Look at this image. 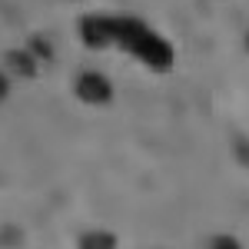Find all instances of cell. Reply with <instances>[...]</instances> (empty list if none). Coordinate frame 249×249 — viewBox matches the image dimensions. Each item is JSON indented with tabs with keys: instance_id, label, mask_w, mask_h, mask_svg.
<instances>
[{
	"instance_id": "cell-1",
	"label": "cell",
	"mask_w": 249,
	"mask_h": 249,
	"mask_svg": "<svg viewBox=\"0 0 249 249\" xmlns=\"http://www.w3.org/2000/svg\"><path fill=\"white\" fill-rule=\"evenodd\" d=\"M116 43H120L123 50H130L133 57H140L150 70H156V73H166L173 67L170 40H163L160 34H153L143 20H133V17L116 20Z\"/></svg>"
},
{
	"instance_id": "cell-2",
	"label": "cell",
	"mask_w": 249,
	"mask_h": 249,
	"mask_svg": "<svg viewBox=\"0 0 249 249\" xmlns=\"http://www.w3.org/2000/svg\"><path fill=\"white\" fill-rule=\"evenodd\" d=\"M80 40L93 50L116 43V17H83L80 20Z\"/></svg>"
},
{
	"instance_id": "cell-5",
	"label": "cell",
	"mask_w": 249,
	"mask_h": 249,
	"mask_svg": "<svg viewBox=\"0 0 249 249\" xmlns=\"http://www.w3.org/2000/svg\"><path fill=\"white\" fill-rule=\"evenodd\" d=\"M80 246L83 249H100V246H116V236L110 232H90V236H80Z\"/></svg>"
},
{
	"instance_id": "cell-9",
	"label": "cell",
	"mask_w": 249,
	"mask_h": 249,
	"mask_svg": "<svg viewBox=\"0 0 249 249\" xmlns=\"http://www.w3.org/2000/svg\"><path fill=\"white\" fill-rule=\"evenodd\" d=\"M246 47H249V37H246Z\"/></svg>"
},
{
	"instance_id": "cell-7",
	"label": "cell",
	"mask_w": 249,
	"mask_h": 249,
	"mask_svg": "<svg viewBox=\"0 0 249 249\" xmlns=\"http://www.w3.org/2000/svg\"><path fill=\"white\" fill-rule=\"evenodd\" d=\"M34 50H37L40 57H53V50H50V43H47V40H34Z\"/></svg>"
},
{
	"instance_id": "cell-6",
	"label": "cell",
	"mask_w": 249,
	"mask_h": 249,
	"mask_svg": "<svg viewBox=\"0 0 249 249\" xmlns=\"http://www.w3.org/2000/svg\"><path fill=\"white\" fill-rule=\"evenodd\" d=\"M210 246H219V249H236L239 243H236V239H226V236H216V239H210Z\"/></svg>"
},
{
	"instance_id": "cell-4",
	"label": "cell",
	"mask_w": 249,
	"mask_h": 249,
	"mask_svg": "<svg viewBox=\"0 0 249 249\" xmlns=\"http://www.w3.org/2000/svg\"><path fill=\"white\" fill-rule=\"evenodd\" d=\"M7 63L17 70L20 77H34V73H37V63H34V57H30L27 50H10V53H7Z\"/></svg>"
},
{
	"instance_id": "cell-3",
	"label": "cell",
	"mask_w": 249,
	"mask_h": 249,
	"mask_svg": "<svg viewBox=\"0 0 249 249\" xmlns=\"http://www.w3.org/2000/svg\"><path fill=\"white\" fill-rule=\"evenodd\" d=\"M77 96L83 103H93V107H103V103H110L113 100V87H110V80L103 77V73H83L77 80Z\"/></svg>"
},
{
	"instance_id": "cell-8",
	"label": "cell",
	"mask_w": 249,
	"mask_h": 249,
	"mask_svg": "<svg viewBox=\"0 0 249 249\" xmlns=\"http://www.w3.org/2000/svg\"><path fill=\"white\" fill-rule=\"evenodd\" d=\"M7 93H10V83H7V77H3V73H0V103L7 100Z\"/></svg>"
}]
</instances>
